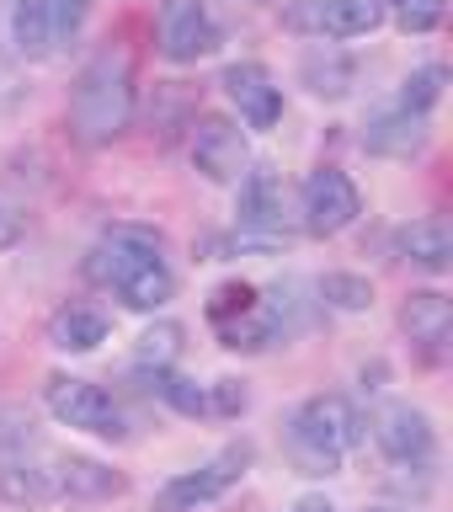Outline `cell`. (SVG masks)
<instances>
[{
  "mask_svg": "<svg viewBox=\"0 0 453 512\" xmlns=\"http://www.w3.org/2000/svg\"><path fill=\"white\" fill-rule=\"evenodd\" d=\"M86 272L107 294H118L128 310H160L176 294V278L166 267V240L139 224H112V230L91 246Z\"/></svg>",
  "mask_w": 453,
  "mask_h": 512,
  "instance_id": "6da1fadb",
  "label": "cell"
},
{
  "mask_svg": "<svg viewBox=\"0 0 453 512\" xmlns=\"http://www.w3.org/2000/svg\"><path fill=\"white\" fill-rule=\"evenodd\" d=\"M134 118V70L118 48H102L70 91V128L80 144H112Z\"/></svg>",
  "mask_w": 453,
  "mask_h": 512,
  "instance_id": "7a4b0ae2",
  "label": "cell"
},
{
  "mask_svg": "<svg viewBox=\"0 0 453 512\" xmlns=\"http://www.w3.org/2000/svg\"><path fill=\"white\" fill-rule=\"evenodd\" d=\"M358 443V411L342 395H310L288 422V459L304 475H336Z\"/></svg>",
  "mask_w": 453,
  "mask_h": 512,
  "instance_id": "3957f363",
  "label": "cell"
},
{
  "mask_svg": "<svg viewBox=\"0 0 453 512\" xmlns=\"http://www.w3.org/2000/svg\"><path fill=\"white\" fill-rule=\"evenodd\" d=\"M43 406L54 411L64 427L96 432V438H123V432H128L118 400H112L102 384L75 379V374H48V384H43Z\"/></svg>",
  "mask_w": 453,
  "mask_h": 512,
  "instance_id": "277c9868",
  "label": "cell"
},
{
  "mask_svg": "<svg viewBox=\"0 0 453 512\" xmlns=\"http://www.w3.org/2000/svg\"><path fill=\"white\" fill-rule=\"evenodd\" d=\"M246 464H251V448L246 443L224 448V454H214L208 464H198V470L166 480V486L155 491V512H198L208 502H219V496L230 491L240 475H246Z\"/></svg>",
  "mask_w": 453,
  "mask_h": 512,
  "instance_id": "5b68a950",
  "label": "cell"
},
{
  "mask_svg": "<svg viewBox=\"0 0 453 512\" xmlns=\"http://www.w3.org/2000/svg\"><path fill=\"white\" fill-rule=\"evenodd\" d=\"M192 166H198L208 182L219 187H235L240 176L251 171V150H246V134L219 118V112H203V118H192Z\"/></svg>",
  "mask_w": 453,
  "mask_h": 512,
  "instance_id": "8992f818",
  "label": "cell"
},
{
  "mask_svg": "<svg viewBox=\"0 0 453 512\" xmlns=\"http://www.w3.org/2000/svg\"><path fill=\"white\" fill-rule=\"evenodd\" d=\"M358 214H363L358 187H352V176L336 171V166H320L299 192V224L310 235H342Z\"/></svg>",
  "mask_w": 453,
  "mask_h": 512,
  "instance_id": "52a82bcc",
  "label": "cell"
},
{
  "mask_svg": "<svg viewBox=\"0 0 453 512\" xmlns=\"http://www.w3.org/2000/svg\"><path fill=\"white\" fill-rule=\"evenodd\" d=\"M283 22L304 38H363L384 22L379 0H294Z\"/></svg>",
  "mask_w": 453,
  "mask_h": 512,
  "instance_id": "ba28073f",
  "label": "cell"
},
{
  "mask_svg": "<svg viewBox=\"0 0 453 512\" xmlns=\"http://www.w3.org/2000/svg\"><path fill=\"white\" fill-rule=\"evenodd\" d=\"M219 22L203 0H160V54L171 64H198L219 48Z\"/></svg>",
  "mask_w": 453,
  "mask_h": 512,
  "instance_id": "9c48e42d",
  "label": "cell"
},
{
  "mask_svg": "<svg viewBox=\"0 0 453 512\" xmlns=\"http://www.w3.org/2000/svg\"><path fill=\"white\" fill-rule=\"evenodd\" d=\"M240 224L246 230H262V235H283L288 230V182L272 166H256L240 176Z\"/></svg>",
  "mask_w": 453,
  "mask_h": 512,
  "instance_id": "30bf717a",
  "label": "cell"
},
{
  "mask_svg": "<svg viewBox=\"0 0 453 512\" xmlns=\"http://www.w3.org/2000/svg\"><path fill=\"white\" fill-rule=\"evenodd\" d=\"M219 86L230 91V102L240 107V118H246L251 128H272V123H278V112H283V91L272 86L267 64L240 59V64H230V70H224Z\"/></svg>",
  "mask_w": 453,
  "mask_h": 512,
  "instance_id": "8fae6325",
  "label": "cell"
},
{
  "mask_svg": "<svg viewBox=\"0 0 453 512\" xmlns=\"http://www.w3.org/2000/svg\"><path fill=\"white\" fill-rule=\"evenodd\" d=\"M374 438L395 464H427L432 459V422L416 406H406V400H395V406H384L374 416Z\"/></svg>",
  "mask_w": 453,
  "mask_h": 512,
  "instance_id": "7c38bea8",
  "label": "cell"
},
{
  "mask_svg": "<svg viewBox=\"0 0 453 512\" xmlns=\"http://www.w3.org/2000/svg\"><path fill=\"white\" fill-rule=\"evenodd\" d=\"M54 480H59V502H107V496L128 491L118 470H107L102 459H86V454H59Z\"/></svg>",
  "mask_w": 453,
  "mask_h": 512,
  "instance_id": "4fadbf2b",
  "label": "cell"
},
{
  "mask_svg": "<svg viewBox=\"0 0 453 512\" xmlns=\"http://www.w3.org/2000/svg\"><path fill=\"white\" fill-rule=\"evenodd\" d=\"M0 496H6V502H16V507H43V502H59L54 459L0 454Z\"/></svg>",
  "mask_w": 453,
  "mask_h": 512,
  "instance_id": "5bb4252c",
  "label": "cell"
},
{
  "mask_svg": "<svg viewBox=\"0 0 453 512\" xmlns=\"http://www.w3.org/2000/svg\"><path fill=\"white\" fill-rule=\"evenodd\" d=\"M112 331L107 310H96V304H59L54 315H48V342L59 352H91L102 347Z\"/></svg>",
  "mask_w": 453,
  "mask_h": 512,
  "instance_id": "9a60e30c",
  "label": "cell"
},
{
  "mask_svg": "<svg viewBox=\"0 0 453 512\" xmlns=\"http://www.w3.org/2000/svg\"><path fill=\"white\" fill-rule=\"evenodd\" d=\"M400 326H406V336H411L416 347L438 352V347L448 342V331H453V304H448V294H438V288L411 294L406 304H400Z\"/></svg>",
  "mask_w": 453,
  "mask_h": 512,
  "instance_id": "2e32d148",
  "label": "cell"
},
{
  "mask_svg": "<svg viewBox=\"0 0 453 512\" xmlns=\"http://www.w3.org/2000/svg\"><path fill=\"white\" fill-rule=\"evenodd\" d=\"M395 246H400V256H406L411 267H422V272H448L453 267V230H448V219H416V224H406V230L395 235Z\"/></svg>",
  "mask_w": 453,
  "mask_h": 512,
  "instance_id": "e0dca14e",
  "label": "cell"
},
{
  "mask_svg": "<svg viewBox=\"0 0 453 512\" xmlns=\"http://www.w3.org/2000/svg\"><path fill=\"white\" fill-rule=\"evenodd\" d=\"M363 144L374 155H416L427 144V123L416 118V112L395 107V112H384V118H374L363 128Z\"/></svg>",
  "mask_w": 453,
  "mask_h": 512,
  "instance_id": "ac0fdd59",
  "label": "cell"
},
{
  "mask_svg": "<svg viewBox=\"0 0 453 512\" xmlns=\"http://www.w3.org/2000/svg\"><path fill=\"white\" fill-rule=\"evenodd\" d=\"M48 38H54V27H48V0H11V43H16V54L43 59Z\"/></svg>",
  "mask_w": 453,
  "mask_h": 512,
  "instance_id": "d6986e66",
  "label": "cell"
},
{
  "mask_svg": "<svg viewBox=\"0 0 453 512\" xmlns=\"http://www.w3.org/2000/svg\"><path fill=\"white\" fill-rule=\"evenodd\" d=\"M176 358H182V326H176V320H160V326H150L139 336V347H134V363L139 368H171Z\"/></svg>",
  "mask_w": 453,
  "mask_h": 512,
  "instance_id": "ffe728a7",
  "label": "cell"
},
{
  "mask_svg": "<svg viewBox=\"0 0 453 512\" xmlns=\"http://www.w3.org/2000/svg\"><path fill=\"white\" fill-rule=\"evenodd\" d=\"M304 80H310L315 96H347L352 91V64L336 59V54H304Z\"/></svg>",
  "mask_w": 453,
  "mask_h": 512,
  "instance_id": "44dd1931",
  "label": "cell"
},
{
  "mask_svg": "<svg viewBox=\"0 0 453 512\" xmlns=\"http://www.w3.org/2000/svg\"><path fill=\"white\" fill-rule=\"evenodd\" d=\"M443 64H422V70H411L406 75V86H400V107L416 112V118H427L432 107H438V96H443Z\"/></svg>",
  "mask_w": 453,
  "mask_h": 512,
  "instance_id": "7402d4cb",
  "label": "cell"
},
{
  "mask_svg": "<svg viewBox=\"0 0 453 512\" xmlns=\"http://www.w3.org/2000/svg\"><path fill=\"white\" fill-rule=\"evenodd\" d=\"M320 299L336 304V310H368L374 304V283L358 278V272H326L320 278Z\"/></svg>",
  "mask_w": 453,
  "mask_h": 512,
  "instance_id": "603a6c76",
  "label": "cell"
},
{
  "mask_svg": "<svg viewBox=\"0 0 453 512\" xmlns=\"http://www.w3.org/2000/svg\"><path fill=\"white\" fill-rule=\"evenodd\" d=\"M256 288L251 283H219L214 288V299H208V320H214V326H230V320H240L246 310H256Z\"/></svg>",
  "mask_w": 453,
  "mask_h": 512,
  "instance_id": "cb8c5ba5",
  "label": "cell"
},
{
  "mask_svg": "<svg viewBox=\"0 0 453 512\" xmlns=\"http://www.w3.org/2000/svg\"><path fill=\"white\" fill-rule=\"evenodd\" d=\"M155 390L166 395V400H171V406L182 411V416H203V411H208V395H203L192 379L171 374V368H160V374H155Z\"/></svg>",
  "mask_w": 453,
  "mask_h": 512,
  "instance_id": "d4e9b609",
  "label": "cell"
},
{
  "mask_svg": "<svg viewBox=\"0 0 453 512\" xmlns=\"http://www.w3.org/2000/svg\"><path fill=\"white\" fill-rule=\"evenodd\" d=\"M443 11H448V0H400L395 27L400 32H432V27H443Z\"/></svg>",
  "mask_w": 453,
  "mask_h": 512,
  "instance_id": "484cf974",
  "label": "cell"
},
{
  "mask_svg": "<svg viewBox=\"0 0 453 512\" xmlns=\"http://www.w3.org/2000/svg\"><path fill=\"white\" fill-rule=\"evenodd\" d=\"M96 0H48V27L59 32V38H75L80 27H86Z\"/></svg>",
  "mask_w": 453,
  "mask_h": 512,
  "instance_id": "4316f807",
  "label": "cell"
},
{
  "mask_svg": "<svg viewBox=\"0 0 453 512\" xmlns=\"http://www.w3.org/2000/svg\"><path fill=\"white\" fill-rule=\"evenodd\" d=\"M208 411L240 416V411H246V384H240V379H219V384H214V400H208Z\"/></svg>",
  "mask_w": 453,
  "mask_h": 512,
  "instance_id": "83f0119b",
  "label": "cell"
},
{
  "mask_svg": "<svg viewBox=\"0 0 453 512\" xmlns=\"http://www.w3.org/2000/svg\"><path fill=\"white\" fill-rule=\"evenodd\" d=\"M16 240H22V214H16V208L0 198V251H11Z\"/></svg>",
  "mask_w": 453,
  "mask_h": 512,
  "instance_id": "f1b7e54d",
  "label": "cell"
},
{
  "mask_svg": "<svg viewBox=\"0 0 453 512\" xmlns=\"http://www.w3.org/2000/svg\"><path fill=\"white\" fill-rule=\"evenodd\" d=\"M288 512H336V507L326 502V496H304V502H299V507H288Z\"/></svg>",
  "mask_w": 453,
  "mask_h": 512,
  "instance_id": "f546056e",
  "label": "cell"
},
{
  "mask_svg": "<svg viewBox=\"0 0 453 512\" xmlns=\"http://www.w3.org/2000/svg\"><path fill=\"white\" fill-rule=\"evenodd\" d=\"M374 512H384V507H374Z\"/></svg>",
  "mask_w": 453,
  "mask_h": 512,
  "instance_id": "4dcf8cb0",
  "label": "cell"
}]
</instances>
